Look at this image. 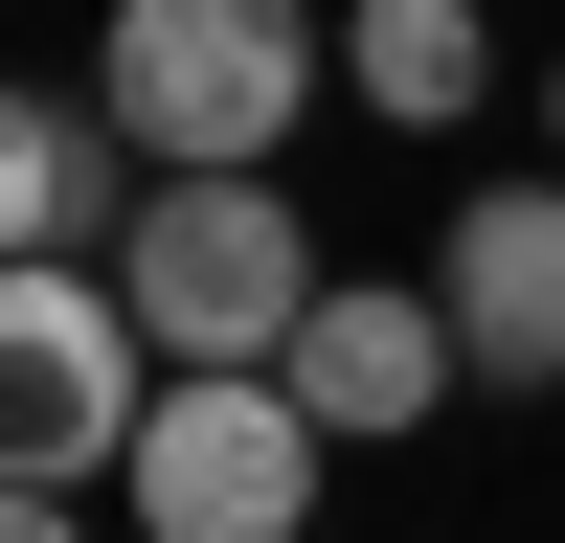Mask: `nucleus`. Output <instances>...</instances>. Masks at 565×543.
<instances>
[{"mask_svg":"<svg viewBox=\"0 0 565 543\" xmlns=\"http://www.w3.org/2000/svg\"><path fill=\"white\" fill-rule=\"evenodd\" d=\"M317 91H340V23L317 0H114V45H90V114L159 181H271V136Z\"/></svg>","mask_w":565,"mask_h":543,"instance_id":"obj_1","label":"nucleus"},{"mask_svg":"<svg viewBox=\"0 0 565 543\" xmlns=\"http://www.w3.org/2000/svg\"><path fill=\"white\" fill-rule=\"evenodd\" d=\"M114 295H136V340H159V385H271L340 272H317L295 181H136L114 204Z\"/></svg>","mask_w":565,"mask_h":543,"instance_id":"obj_2","label":"nucleus"},{"mask_svg":"<svg viewBox=\"0 0 565 543\" xmlns=\"http://www.w3.org/2000/svg\"><path fill=\"white\" fill-rule=\"evenodd\" d=\"M136 430H159V340H136L114 272H0V498H90L136 476Z\"/></svg>","mask_w":565,"mask_h":543,"instance_id":"obj_3","label":"nucleus"},{"mask_svg":"<svg viewBox=\"0 0 565 543\" xmlns=\"http://www.w3.org/2000/svg\"><path fill=\"white\" fill-rule=\"evenodd\" d=\"M317 407L295 385H159V430H136V543H317Z\"/></svg>","mask_w":565,"mask_h":543,"instance_id":"obj_4","label":"nucleus"},{"mask_svg":"<svg viewBox=\"0 0 565 543\" xmlns=\"http://www.w3.org/2000/svg\"><path fill=\"white\" fill-rule=\"evenodd\" d=\"M430 317H452V362H476V385H565V159H521V181H476V204H452Z\"/></svg>","mask_w":565,"mask_h":543,"instance_id":"obj_5","label":"nucleus"},{"mask_svg":"<svg viewBox=\"0 0 565 543\" xmlns=\"http://www.w3.org/2000/svg\"><path fill=\"white\" fill-rule=\"evenodd\" d=\"M271 385L317 407V453H385V430H430L476 362H452V317L407 295V272H340V295L295 317V362H271Z\"/></svg>","mask_w":565,"mask_h":543,"instance_id":"obj_6","label":"nucleus"},{"mask_svg":"<svg viewBox=\"0 0 565 543\" xmlns=\"http://www.w3.org/2000/svg\"><path fill=\"white\" fill-rule=\"evenodd\" d=\"M340 91H362L385 136H476L498 23H476V0H340Z\"/></svg>","mask_w":565,"mask_h":543,"instance_id":"obj_7","label":"nucleus"},{"mask_svg":"<svg viewBox=\"0 0 565 543\" xmlns=\"http://www.w3.org/2000/svg\"><path fill=\"white\" fill-rule=\"evenodd\" d=\"M90 181H114V159H90V114L0 91V272H45V249H68V226H90Z\"/></svg>","mask_w":565,"mask_h":543,"instance_id":"obj_8","label":"nucleus"},{"mask_svg":"<svg viewBox=\"0 0 565 543\" xmlns=\"http://www.w3.org/2000/svg\"><path fill=\"white\" fill-rule=\"evenodd\" d=\"M0 543H90V521H68V498H0Z\"/></svg>","mask_w":565,"mask_h":543,"instance_id":"obj_9","label":"nucleus"},{"mask_svg":"<svg viewBox=\"0 0 565 543\" xmlns=\"http://www.w3.org/2000/svg\"><path fill=\"white\" fill-rule=\"evenodd\" d=\"M543 159H565V68H543Z\"/></svg>","mask_w":565,"mask_h":543,"instance_id":"obj_10","label":"nucleus"}]
</instances>
